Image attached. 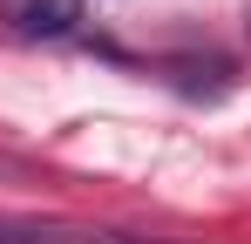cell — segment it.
Instances as JSON below:
<instances>
[{"label": "cell", "mask_w": 251, "mask_h": 244, "mask_svg": "<svg viewBox=\"0 0 251 244\" xmlns=\"http://www.w3.org/2000/svg\"><path fill=\"white\" fill-rule=\"evenodd\" d=\"M0 21L21 41H68L82 27V0H0Z\"/></svg>", "instance_id": "obj_1"}, {"label": "cell", "mask_w": 251, "mask_h": 244, "mask_svg": "<svg viewBox=\"0 0 251 244\" xmlns=\"http://www.w3.org/2000/svg\"><path fill=\"white\" fill-rule=\"evenodd\" d=\"M95 244H176V238H143V231H95Z\"/></svg>", "instance_id": "obj_2"}, {"label": "cell", "mask_w": 251, "mask_h": 244, "mask_svg": "<svg viewBox=\"0 0 251 244\" xmlns=\"http://www.w3.org/2000/svg\"><path fill=\"white\" fill-rule=\"evenodd\" d=\"M0 170H21V163H14V156H0Z\"/></svg>", "instance_id": "obj_3"}]
</instances>
